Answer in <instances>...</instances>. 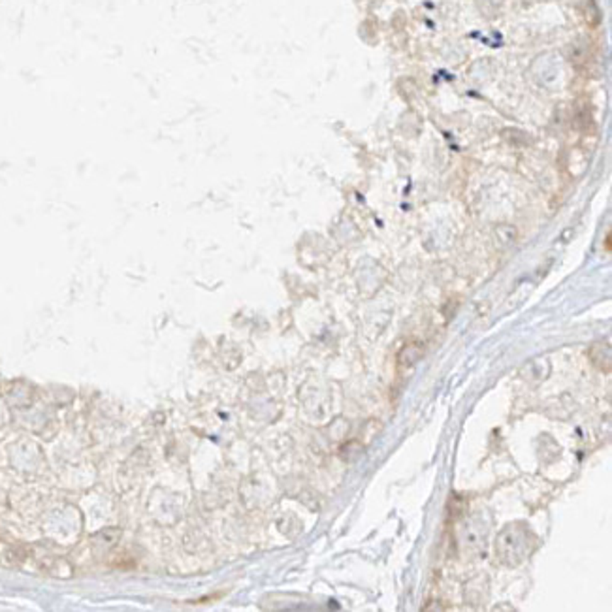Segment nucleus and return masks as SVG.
<instances>
[{
  "mask_svg": "<svg viewBox=\"0 0 612 612\" xmlns=\"http://www.w3.org/2000/svg\"><path fill=\"white\" fill-rule=\"evenodd\" d=\"M536 539L526 528L518 526H509L507 530L502 531L497 539L496 552L499 554V560L507 565H518L530 556L533 550Z\"/></svg>",
  "mask_w": 612,
  "mask_h": 612,
  "instance_id": "obj_1",
  "label": "nucleus"
}]
</instances>
